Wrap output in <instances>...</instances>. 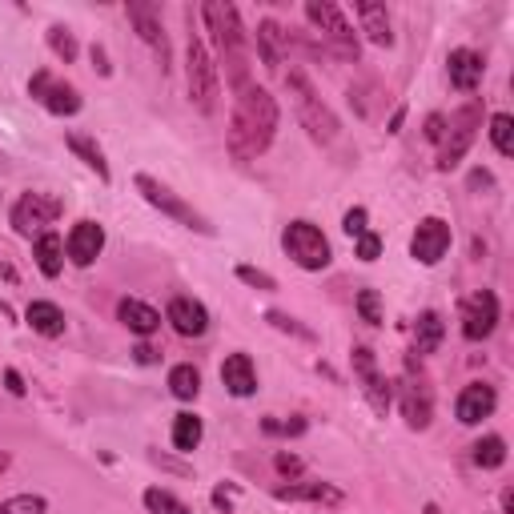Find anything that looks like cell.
Listing matches in <instances>:
<instances>
[{"label":"cell","mask_w":514,"mask_h":514,"mask_svg":"<svg viewBox=\"0 0 514 514\" xmlns=\"http://www.w3.org/2000/svg\"><path fill=\"white\" fill-rule=\"evenodd\" d=\"M278 125H282V109H278L274 93L249 81V85L233 97V117H229V133H225V145H229L233 161L262 157V153L274 145Z\"/></svg>","instance_id":"obj_1"},{"label":"cell","mask_w":514,"mask_h":514,"mask_svg":"<svg viewBox=\"0 0 514 514\" xmlns=\"http://www.w3.org/2000/svg\"><path fill=\"white\" fill-rule=\"evenodd\" d=\"M205 33L213 37L217 49V73H225V85L233 93H241L249 85V33L241 29V13L229 5V0H205L201 13Z\"/></svg>","instance_id":"obj_2"},{"label":"cell","mask_w":514,"mask_h":514,"mask_svg":"<svg viewBox=\"0 0 514 514\" xmlns=\"http://www.w3.org/2000/svg\"><path fill=\"white\" fill-rule=\"evenodd\" d=\"M185 85H189L193 109L209 117L217 109V97H221V73H217V61H213L205 37L193 25H189V45H185Z\"/></svg>","instance_id":"obj_3"},{"label":"cell","mask_w":514,"mask_h":514,"mask_svg":"<svg viewBox=\"0 0 514 514\" xmlns=\"http://www.w3.org/2000/svg\"><path fill=\"white\" fill-rule=\"evenodd\" d=\"M286 89H290V97H294L298 121H302V129L310 133V141H318V145H334V141H338V133H342V125H338L334 109L318 97V89L310 85V77H306L302 69H290V73H286Z\"/></svg>","instance_id":"obj_4"},{"label":"cell","mask_w":514,"mask_h":514,"mask_svg":"<svg viewBox=\"0 0 514 514\" xmlns=\"http://www.w3.org/2000/svg\"><path fill=\"white\" fill-rule=\"evenodd\" d=\"M306 21H310L314 33L322 37V49H326V53H334V57L346 61V65H358L362 45H358V33H354L346 9H338L334 0H310V5H306Z\"/></svg>","instance_id":"obj_5"},{"label":"cell","mask_w":514,"mask_h":514,"mask_svg":"<svg viewBox=\"0 0 514 514\" xmlns=\"http://www.w3.org/2000/svg\"><path fill=\"white\" fill-rule=\"evenodd\" d=\"M282 249H286L290 262H294L298 270H306V274H322V270H330V262H334L330 237H326L322 225H314L310 217H294V221L282 229Z\"/></svg>","instance_id":"obj_6"},{"label":"cell","mask_w":514,"mask_h":514,"mask_svg":"<svg viewBox=\"0 0 514 514\" xmlns=\"http://www.w3.org/2000/svg\"><path fill=\"white\" fill-rule=\"evenodd\" d=\"M133 185H137V193H141L157 213H165V217L177 221L181 229H193V233H201V237H213V233H217L213 221H209L205 213H197V209H193L181 193H173L165 181H157V177H149V173H137Z\"/></svg>","instance_id":"obj_7"},{"label":"cell","mask_w":514,"mask_h":514,"mask_svg":"<svg viewBox=\"0 0 514 514\" xmlns=\"http://www.w3.org/2000/svg\"><path fill=\"white\" fill-rule=\"evenodd\" d=\"M482 101L478 97H470L450 121H446V137H442V145H438V169L442 173H450V169H458L462 165V157L470 153V145H474V137H478V129H482Z\"/></svg>","instance_id":"obj_8"},{"label":"cell","mask_w":514,"mask_h":514,"mask_svg":"<svg viewBox=\"0 0 514 514\" xmlns=\"http://www.w3.org/2000/svg\"><path fill=\"white\" fill-rule=\"evenodd\" d=\"M65 213V201L61 197H53V193H21L17 201H13V213H9V221H13V229L21 233V237H29V241H37L41 233H49L53 229V221Z\"/></svg>","instance_id":"obj_9"},{"label":"cell","mask_w":514,"mask_h":514,"mask_svg":"<svg viewBox=\"0 0 514 514\" xmlns=\"http://www.w3.org/2000/svg\"><path fill=\"white\" fill-rule=\"evenodd\" d=\"M125 17H129V25L137 29V37L153 49L157 69L169 73V69H173V49H169V33H165V21H161V9L149 5V0H129V5H125Z\"/></svg>","instance_id":"obj_10"},{"label":"cell","mask_w":514,"mask_h":514,"mask_svg":"<svg viewBox=\"0 0 514 514\" xmlns=\"http://www.w3.org/2000/svg\"><path fill=\"white\" fill-rule=\"evenodd\" d=\"M350 366H354V378L362 382V394H366L370 410H374L378 418H386L390 406H394V386H390L386 374L378 370L374 350H370V346H354V350H350Z\"/></svg>","instance_id":"obj_11"},{"label":"cell","mask_w":514,"mask_h":514,"mask_svg":"<svg viewBox=\"0 0 514 514\" xmlns=\"http://www.w3.org/2000/svg\"><path fill=\"white\" fill-rule=\"evenodd\" d=\"M29 97H33V101H41L53 117H77V113L85 109L81 89H77V85H69V81H61V77H53L49 69H37V73H33V81H29Z\"/></svg>","instance_id":"obj_12"},{"label":"cell","mask_w":514,"mask_h":514,"mask_svg":"<svg viewBox=\"0 0 514 514\" xmlns=\"http://www.w3.org/2000/svg\"><path fill=\"white\" fill-rule=\"evenodd\" d=\"M450 241H454V233H450V221H442V217H422L418 221V229H414V237H410V257L418 266H438L442 257L450 253Z\"/></svg>","instance_id":"obj_13"},{"label":"cell","mask_w":514,"mask_h":514,"mask_svg":"<svg viewBox=\"0 0 514 514\" xmlns=\"http://www.w3.org/2000/svg\"><path fill=\"white\" fill-rule=\"evenodd\" d=\"M502 322V306L494 298V290H478L466 298L462 306V338L466 342H486Z\"/></svg>","instance_id":"obj_14"},{"label":"cell","mask_w":514,"mask_h":514,"mask_svg":"<svg viewBox=\"0 0 514 514\" xmlns=\"http://www.w3.org/2000/svg\"><path fill=\"white\" fill-rule=\"evenodd\" d=\"M101 253H105V225L93 221V217H81L69 229V237H65V257H69L77 270H89Z\"/></svg>","instance_id":"obj_15"},{"label":"cell","mask_w":514,"mask_h":514,"mask_svg":"<svg viewBox=\"0 0 514 514\" xmlns=\"http://www.w3.org/2000/svg\"><path fill=\"white\" fill-rule=\"evenodd\" d=\"M165 322H169V330H173L177 338H205V334H209V310H205V302H197V298H189V294L169 298Z\"/></svg>","instance_id":"obj_16"},{"label":"cell","mask_w":514,"mask_h":514,"mask_svg":"<svg viewBox=\"0 0 514 514\" xmlns=\"http://www.w3.org/2000/svg\"><path fill=\"white\" fill-rule=\"evenodd\" d=\"M398 402H402V418L410 430H430V418H434V394L426 386V378H414L406 374L398 382Z\"/></svg>","instance_id":"obj_17"},{"label":"cell","mask_w":514,"mask_h":514,"mask_svg":"<svg viewBox=\"0 0 514 514\" xmlns=\"http://www.w3.org/2000/svg\"><path fill=\"white\" fill-rule=\"evenodd\" d=\"M494 410H498V390H494L490 382H470V386H462L458 398H454V418H458L462 426H482Z\"/></svg>","instance_id":"obj_18"},{"label":"cell","mask_w":514,"mask_h":514,"mask_svg":"<svg viewBox=\"0 0 514 514\" xmlns=\"http://www.w3.org/2000/svg\"><path fill=\"white\" fill-rule=\"evenodd\" d=\"M278 502H314V506H342L346 502V490L334 486V482H282L274 490Z\"/></svg>","instance_id":"obj_19"},{"label":"cell","mask_w":514,"mask_h":514,"mask_svg":"<svg viewBox=\"0 0 514 514\" xmlns=\"http://www.w3.org/2000/svg\"><path fill=\"white\" fill-rule=\"evenodd\" d=\"M221 386L233 398H253L257 394V366H253V358L245 350L225 354V362H221Z\"/></svg>","instance_id":"obj_20"},{"label":"cell","mask_w":514,"mask_h":514,"mask_svg":"<svg viewBox=\"0 0 514 514\" xmlns=\"http://www.w3.org/2000/svg\"><path fill=\"white\" fill-rule=\"evenodd\" d=\"M446 77H450V85H454L458 93H474V89L482 85V77H486L482 53H474V49H454V53L446 57Z\"/></svg>","instance_id":"obj_21"},{"label":"cell","mask_w":514,"mask_h":514,"mask_svg":"<svg viewBox=\"0 0 514 514\" xmlns=\"http://www.w3.org/2000/svg\"><path fill=\"white\" fill-rule=\"evenodd\" d=\"M117 322H121L129 334H137L141 342H149V338L161 330V310H153V306L141 302V298H121V302H117Z\"/></svg>","instance_id":"obj_22"},{"label":"cell","mask_w":514,"mask_h":514,"mask_svg":"<svg viewBox=\"0 0 514 514\" xmlns=\"http://www.w3.org/2000/svg\"><path fill=\"white\" fill-rule=\"evenodd\" d=\"M253 45H257V57L270 73H278L286 65V49H290V33L278 25V21H262L253 33Z\"/></svg>","instance_id":"obj_23"},{"label":"cell","mask_w":514,"mask_h":514,"mask_svg":"<svg viewBox=\"0 0 514 514\" xmlns=\"http://www.w3.org/2000/svg\"><path fill=\"white\" fill-rule=\"evenodd\" d=\"M354 13H358V25H362V33H366L370 45L394 49V21H390L386 5H374V0H358Z\"/></svg>","instance_id":"obj_24"},{"label":"cell","mask_w":514,"mask_h":514,"mask_svg":"<svg viewBox=\"0 0 514 514\" xmlns=\"http://www.w3.org/2000/svg\"><path fill=\"white\" fill-rule=\"evenodd\" d=\"M33 262H37V270L53 282V278H61V270H65V237L57 233V229H49V233H41L37 241H33Z\"/></svg>","instance_id":"obj_25"},{"label":"cell","mask_w":514,"mask_h":514,"mask_svg":"<svg viewBox=\"0 0 514 514\" xmlns=\"http://www.w3.org/2000/svg\"><path fill=\"white\" fill-rule=\"evenodd\" d=\"M25 322L41 338H61L65 334V310L57 302H45V298H37V302L25 306Z\"/></svg>","instance_id":"obj_26"},{"label":"cell","mask_w":514,"mask_h":514,"mask_svg":"<svg viewBox=\"0 0 514 514\" xmlns=\"http://www.w3.org/2000/svg\"><path fill=\"white\" fill-rule=\"evenodd\" d=\"M65 145H69V153H73L77 161H85V165H89L105 185L113 181V169H109V161H105V149H101L89 133H65Z\"/></svg>","instance_id":"obj_27"},{"label":"cell","mask_w":514,"mask_h":514,"mask_svg":"<svg viewBox=\"0 0 514 514\" xmlns=\"http://www.w3.org/2000/svg\"><path fill=\"white\" fill-rule=\"evenodd\" d=\"M169 438H173V450H177V454H193V450L201 446V438H205V422H201L193 410H181V414H173Z\"/></svg>","instance_id":"obj_28"},{"label":"cell","mask_w":514,"mask_h":514,"mask_svg":"<svg viewBox=\"0 0 514 514\" xmlns=\"http://www.w3.org/2000/svg\"><path fill=\"white\" fill-rule=\"evenodd\" d=\"M442 338H446L442 314H438V310L418 314V322H414V354H434V350L442 346Z\"/></svg>","instance_id":"obj_29"},{"label":"cell","mask_w":514,"mask_h":514,"mask_svg":"<svg viewBox=\"0 0 514 514\" xmlns=\"http://www.w3.org/2000/svg\"><path fill=\"white\" fill-rule=\"evenodd\" d=\"M165 386H169V394H173L177 402H197V394H201V370H197L193 362H177V366L169 370Z\"/></svg>","instance_id":"obj_30"},{"label":"cell","mask_w":514,"mask_h":514,"mask_svg":"<svg viewBox=\"0 0 514 514\" xmlns=\"http://www.w3.org/2000/svg\"><path fill=\"white\" fill-rule=\"evenodd\" d=\"M474 454V466H482V470H498L502 462H506V438L502 434H482L474 446H470Z\"/></svg>","instance_id":"obj_31"},{"label":"cell","mask_w":514,"mask_h":514,"mask_svg":"<svg viewBox=\"0 0 514 514\" xmlns=\"http://www.w3.org/2000/svg\"><path fill=\"white\" fill-rule=\"evenodd\" d=\"M45 41H49L53 57H57V61H65V65H73V61L81 57V45H77V37H73V29H69V25H49Z\"/></svg>","instance_id":"obj_32"},{"label":"cell","mask_w":514,"mask_h":514,"mask_svg":"<svg viewBox=\"0 0 514 514\" xmlns=\"http://www.w3.org/2000/svg\"><path fill=\"white\" fill-rule=\"evenodd\" d=\"M486 133H490V145L498 157H514V117L510 113H494Z\"/></svg>","instance_id":"obj_33"},{"label":"cell","mask_w":514,"mask_h":514,"mask_svg":"<svg viewBox=\"0 0 514 514\" xmlns=\"http://www.w3.org/2000/svg\"><path fill=\"white\" fill-rule=\"evenodd\" d=\"M141 502H145L149 514H189V506H185L173 490H165V486H149V490L141 494Z\"/></svg>","instance_id":"obj_34"},{"label":"cell","mask_w":514,"mask_h":514,"mask_svg":"<svg viewBox=\"0 0 514 514\" xmlns=\"http://www.w3.org/2000/svg\"><path fill=\"white\" fill-rule=\"evenodd\" d=\"M0 514H49V498H45V494H13V498H0Z\"/></svg>","instance_id":"obj_35"},{"label":"cell","mask_w":514,"mask_h":514,"mask_svg":"<svg viewBox=\"0 0 514 514\" xmlns=\"http://www.w3.org/2000/svg\"><path fill=\"white\" fill-rule=\"evenodd\" d=\"M354 310H358V318L366 322V326H382V294L374 290V286H366V290H358V298H354Z\"/></svg>","instance_id":"obj_36"},{"label":"cell","mask_w":514,"mask_h":514,"mask_svg":"<svg viewBox=\"0 0 514 514\" xmlns=\"http://www.w3.org/2000/svg\"><path fill=\"white\" fill-rule=\"evenodd\" d=\"M266 322H270L274 330H282V334H294V338H302V342H314V330H310V326H302L298 318H290L286 310H270V314H266Z\"/></svg>","instance_id":"obj_37"},{"label":"cell","mask_w":514,"mask_h":514,"mask_svg":"<svg viewBox=\"0 0 514 514\" xmlns=\"http://www.w3.org/2000/svg\"><path fill=\"white\" fill-rule=\"evenodd\" d=\"M237 282H245L249 290H262V294H274L278 290V278L257 270V266H237Z\"/></svg>","instance_id":"obj_38"},{"label":"cell","mask_w":514,"mask_h":514,"mask_svg":"<svg viewBox=\"0 0 514 514\" xmlns=\"http://www.w3.org/2000/svg\"><path fill=\"white\" fill-rule=\"evenodd\" d=\"M354 257H362V262H378V257H382V237L374 229H366L362 237H354Z\"/></svg>","instance_id":"obj_39"},{"label":"cell","mask_w":514,"mask_h":514,"mask_svg":"<svg viewBox=\"0 0 514 514\" xmlns=\"http://www.w3.org/2000/svg\"><path fill=\"white\" fill-rule=\"evenodd\" d=\"M366 221H370V213H366L362 205H354V209H346V217H342V233H346V237H362V233L370 229Z\"/></svg>","instance_id":"obj_40"},{"label":"cell","mask_w":514,"mask_h":514,"mask_svg":"<svg viewBox=\"0 0 514 514\" xmlns=\"http://www.w3.org/2000/svg\"><path fill=\"white\" fill-rule=\"evenodd\" d=\"M262 430H266V434H286V438H290V434H306V418L294 414L290 422H278V418L270 414V418H262Z\"/></svg>","instance_id":"obj_41"},{"label":"cell","mask_w":514,"mask_h":514,"mask_svg":"<svg viewBox=\"0 0 514 514\" xmlns=\"http://www.w3.org/2000/svg\"><path fill=\"white\" fill-rule=\"evenodd\" d=\"M274 466H278V474H282V478H290V482H294V478L306 470L298 454H278V458H274Z\"/></svg>","instance_id":"obj_42"},{"label":"cell","mask_w":514,"mask_h":514,"mask_svg":"<svg viewBox=\"0 0 514 514\" xmlns=\"http://www.w3.org/2000/svg\"><path fill=\"white\" fill-rule=\"evenodd\" d=\"M442 137H446V117H442V113H430V117H426V141L442 145Z\"/></svg>","instance_id":"obj_43"},{"label":"cell","mask_w":514,"mask_h":514,"mask_svg":"<svg viewBox=\"0 0 514 514\" xmlns=\"http://www.w3.org/2000/svg\"><path fill=\"white\" fill-rule=\"evenodd\" d=\"M5 390L13 394V398H25V378H21V370H5Z\"/></svg>","instance_id":"obj_44"},{"label":"cell","mask_w":514,"mask_h":514,"mask_svg":"<svg viewBox=\"0 0 514 514\" xmlns=\"http://www.w3.org/2000/svg\"><path fill=\"white\" fill-rule=\"evenodd\" d=\"M133 358H137V366H153V362H161V354H157V350H153L149 342H137Z\"/></svg>","instance_id":"obj_45"},{"label":"cell","mask_w":514,"mask_h":514,"mask_svg":"<svg viewBox=\"0 0 514 514\" xmlns=\"http://www.w3.org/2000/svg\"><path fill=\"white\" fill-rule=\"evenodd\" d=\"M89 57H93V69H97L101 77H109V73H113V65H109V57H105V49H101V45H93V49H89Z\"/></svg>","instance_id":"obj_46"},{"label":"cell","mask_w":514,"mask_h":514,"mask_svg":"<svg viewBox=\"0 0 514 514\" xmlns=\"http://www.w3.org/2000/svg\"><path fill=\"white\" fill-rule=\"evenodd\" d=\"M213 506L229 514V510H233V486H217V490H213Z\"/></svg>","instance_id":"obj_47"},{"label":"cell","mask_w":514,"mask_h":514,"mask_svg":"<svg viewBox=\"0 0 514 514\" xmlns=\"http://www.w3.org/2000/svg\"><path fill=\"white\" fill-rule=\"evenodd\" d=\"M502 514H514V494L510 490H502Z\"/></svg>","instance_id":"obj_48"},{"label":"cell","mask_w":514,"mask_h":514,"mask_svg":"<svg viewBox=\"0 0 514 514\" xmlns=\"http://www.w3.org/2000/svg\"><path fill=\"white\" fill-rule=\"evenodd\" d=\"M13 466V454H5V450H0V474H5Z\"/></svg>","instance_id":"obj_49"},{"label":"cell","mask_w":514,"mask_h":514,"mask_svg":"<svg viewBox=\"0 0 514 514\" xmlns=\"http://www.w3.org/2000/svg\"><path fill=\"white\" fill-rule=\"evenodd\" d=\"M422 514H442V510H438V502H426V506H422Z\"/></svg>","instance_id":"obj_50"}]
</instances>
